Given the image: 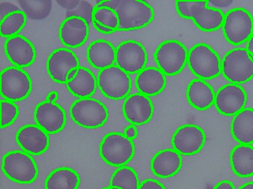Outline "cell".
<instances>
[{
    "label": "cell",
    "mask_w": 253,
    "mask_h": 189,
    "mask_svg": "<svg viewBox=\"0 0 253 189\" xmlns=\"http://www.w3.org/2000/svg\"><path fill=\"white\" fill-rule=\"evenodd\" d=\"M246 49L248 50L249 53L251 54L253 57V35L252 37L248 40L247 44H246Z\"/></svg>",
    "instance_id": "44"
},
{
    "label": "cell",
    "mask_w": 253,
    "mask_h": 189,
    "mask_svg": "<svg viewBox=\"0 0 253 189\" xmlns=\"http://www.w3.org/2000/svg\"><path fill=\"white\" fill-rule=\"evenodd\" d=\"M117 48L113 43L97 39L92 42L87 48V61L96 69L102 70L116 64Z\"/></svg>",
    "instance_id": "24"
},
{
    "label": "cell",
    "mask_w": 253,
    "mask_h": 189,
    "mask_svg": "<svg viewBox=\"0 0 253 189\" xmlns=\"http://www.w3.org/2000/svg\"><path fill=\"white\" fill-rule=\"evenodd\" d=\"M27 22V17L22 10L14 12L1 20L0 32L2 37H13L19 35Z\"/></svg>",
    "instance_id": "31"
},
{
    "label": "cell",
    "mask_w": 253,
    "mask_h": 189,
    "mask_svg": "<svg viewBox=\"0 0 253 189\" xmlns=\"http://www.w3.org/2000/svg\"><path fill=\"white\" fill-rule=\"evenodd\" d=\"M188 65L197 78L208 81L221 73L219 55L207 43H197L188 51Z\"/></svg>",
    "instance_id": "4"
},
{
    "label": "cell",
    "mask_w": 253,
    "mask_h": 189,
    "mask_svg": "<svg viewBox=\"0 0 253 189\" xmlns=\"http://www.w3.org/2000/svg\"><path fill=\"white\" fill-rule=\"evenodd\" d=\"M93 25L95 30H97L100 33L104 34V35H110V34H113L115 32L113 30H109V29L104 27V26H101V25L97 23V22H95V21H93Z\"/></svg>",
    "instance_id": "42"
},
{
    "label": "cell",
    "mask_w": 253,
    "mask_h": 189,
    "mask_svg": "<svg viewBox=\"0 0 253 189\" xmlns=\"http://www.w3.org/2000/svg\"><path fill=\"white\" fill-rule=\"evenodd\" d=\"M222 32L225 39L232 45L248 42L253 35V17L244 8H233L225 14Z\"/></svg>",
    "instance_id": "10"
},
{
    "label": "cell",
    "mask_w": 253,
    "mask_h": 189,
    "mask_svg": "<svg viewBox=\"0 0 253 189\" xmlns=\"http://www.w3.org/2000/svg\"><path fill=\"white\" fill-rule=\"evenodd\" d=\"M232 136L240 144H253V108H245L233 116L230 126Z\"/></svg>",
    "instance_id": "27"
},
{
    "label": "cell",
    "mask_w": 253,
    "mask_h": 189,
    "mask_svg": "<svg viewBox=\"0 0 253 189\" xmlns=\"http://www.w3.org/2000/svg\"><path fill=\"white\" fill-rule=\"evenodd\" d=\"M78 69H79V68H75V69H71V70L70 71L68 74H67V81H71V80H73V79L75 78V76L77 74Z\"/></svg>",
    "instance_id": "45"
},
{
    "label": "cell",
    "mask_w": 253,
    "mask_h": 189,
    "mask_svg": "<svg viewBox=\"0 0 253 189\" xmlns=\"http://www.w3.org/2000/svg\"><path fill=\"white\" fill-rule=\"evenodd\" d=\"M58 98H59V93L55 92V91H52V92L47 94L45 100L50 102H56Z\"/></svg>",
    "instance_id": "43"
},
{
    "label": "cell",
    "mask_w": 253,
    "mask_h": 189,
    "mask_svg": "<svg viewBox=\"0 0 253 189\" xmlns=\"http://www.w3.org/2000/svg\"><path fill=\"white\" fill-rule=\"evenodd\" d=\"M148 55L142 43L136 40H125L117 47L116 65L126 73L138 74L146 68Z\"/></svg>",
    "instance_id": "12"
},
{
    "label": "cell",
    "mask_w": 253,
    "mask_h": 189,
    "mask_svg": "<svg viewBox=\"0 0 253 189\" xmlns=\"http://www.w3.org/2000/svg\"><path fill=\"white\" fill-rule=\"evenodd\" d=\"M138 176L133 168L125 165L117 168L111 177L109 186L121 189H138L140 186Z\"/></svg>",
    "instance_id": "29"
},
{
    "label": "cell",
    "mask_w": 253,
    "mask_h": 189,
    "mask_svg": "<svg viewBox=\"0 0 253 189\" xmlns=\"http://www.w3.org/2000/svg\"><path fill=\"white\" fill-rule=\"evenodd\" d=\"M119 32L134 31L149 26L154 21V9L150 4L140 0H121L117 10Z\"/></svg>",
    "instance_id": "6"
},
{
    "label": "cell",
    "mask_w": 253,
    "mask_h": 189,
    "mask_svg": "<svg viewBox=\"0 0 253 189\" xmlns=\"http://www.w3.org/2000/svg\"><path fill=\"white\" fill-rule=\"evenodd\" d=\"M213 189H236L233 182L228 180L220 181L213 187Z\"/></svg>",
    "instance_id": "41"
},
{
    "label": "cell",
    "mask_w": 253,
    "mask_h": 189,
    "mask_svg": "<svg viewBox=\"0 0 253 189\" xmlns=\"http://www.w3.org/2000/svg\"><path fill=\"white\" fill-rule=\"evenodd\" d=\"M209 4H211L214 8L227 7L230 4H232V0H211L208 1Z\"/></svg>",
    "instance_id": "40"
},
{
    "label": "cell",
    "mask_w": 253,
    "mask_h": 189,
    "mask_svg": "<svg viewBox=\"0 0 253 189\" xmlns=\"http://www.w3.org/2000/svg\"><path fill=\"white\" fill-rule=\"evenodd\" d=\"M207 141L204 130L194 124L180 126L172 136V147L182 156L197 155L204 148Z\"/></svg>",
    "instance_id": "13"
},
{
    "label": "cell",
    "mask_w": 253,
    "mask_h": 189,
    "mask_svg": "<svg viewBox=\"0 0 253 189\" xmlns=\"http://www.w3.org/2000/svg\"><path fill=\"white\" fill-rule=\"evenodd\" d=\"M221 73L231 84L241 85L253 78V57L244 47L228 51L221 61Z\"/></svg>",
    "instance_id": "7"
},
{
    "label": "cell",
    "mask_w": 253,
    "mask_h": 189,
    "mask_svg": "<svg viewBox=\"0 0 253 189\" xmlns=\"http://www.w3.org/2000/svg\"><path fill=\"white\" fill-rule=\"evenodd\" d=\"M19 8L9 2H0V18L3 19L5 17L14 13V12L18 11Z\"/></svg>",
    "instance_id": "35"
},
{
    "label": "cell",
    "mask_w": 253,
    "mask_h": 189,
    "mask_svg": "<svg viewBox=\"0 0 253 189\" xmlns=\"http://www.w3.org/2000/svg\"><path fill=\"white\" fill-rule=\"evenodd\" d=\"M33 82L23 69L9 66L1 73V96L11 102L26 99L32 92Z\"/></svg>",
    "instance_id": "11"
},
{
    "label": "cell",
    "mask_w": 253,
    "mask_h": 189,
    "mask_svg": "<svg viewBox=\"0 0 253 189\" xmlns=\"http://www.w3.org/2000/svg\"><path fill=\"white\" fill-rule=\"evenodd\" d=\"M70 115L75 124L82 128L95 129L106 124L109 110L101 101L96 98H78L70 107Z\"/></svg>",
    "instance_id": "5"
},
{
    "label": "cell",
    "mask_w": 253,
    "mask_h": 189,
    "mask_svg": "<svg viewBox=\"0 0 253 189\" xmlns=\"http://www.w3.org/2000/svg\"><path fill=\"white\" fill-rule=\"evenodd\" d=\"M138 134V129H137L136 126H134V125L130 124L128 126H126L124 130V135L130 140L136 139Z\"/></svg>",
    "instance_id": "39"
},
{
    "label": "cell",
    "mask_w": 253,
    "mask_h": 189,
    "mask_svg": "<svg viewBox=\"0 0 253 189\" xmlns=\"http://www.w3.org/2000/svg\"><path fill=\"white\" fill-rule=\"evenodd\" d=\"M215 94L209 83L196 78L188 84L186 96L188 103L197 110H208L214 104Z\"/></svg>",
    "instance_id": "23"
},
{
    "label": "cell",
    "mask_w": 253,
    "mask_h": 189,
    "mask_svg": "<svg viewBox=\"0 0 253 189\" xmlns=\"http://www.w3.org/2000/svg\"><path fill=\"white\" fill-rule=\"evenodd\" d=\"M247 100V93L243 87L230 83L217 90L213 105L221 115L235 116L245 108Z\"/></svg>",
    "instance_id": "14"
},
{
    "label": "cell",
    "mask_w": 253,
    "mask_h": 189,
    "mask_svg": "<svg viewBox=\"0 0 253 189\" xmlns=\"http://www.w3.org/2000/svg\"><path fill=\"white\" fill-rule=\"evenodd\" d=\"M15 140L21 150L31 156H42L49 148V134L36 124L22 126L16 133Z\"/></svg>",
    "instance_id": "17"
},
{
    "label": "cell",
    "mask_w": 253,
    "mask_h": 189,
    "mask_svg": "<svg viewBox=\"0 0 253 189\" xmlns=\"http://www.w3.org/2000/svg\"><path fill=\"white\" fill-rule=\"evenodd\" d=\"M182 165V156L173 148L161 150L154 155L150 161L153 174L163 179L176 176L180 171Z\"/></svg>",
    "instance_id": "21"
},
{
    "label": "cell",
    "mask_w": 253,
    "mask_h": 189,
    "mask_svg": "<svg viewBox=\"0 0 253 189\" xmlns=\"http://www.w3.org/2000/svg\"><path fill=\"white\" fill-rule=\"evenodd\" d=\"M81 179L75 169L59 167L48 174L44 182L45 189H79Z\"/></svg>",
    "instance_id": "28"
},
{
    "label": "cell",
    "mask_w": 253,
    "mask_h": 189,
    "mask_svg": "<svg viewBox=\"0 0 253 189\" xmlns=\"http://www.w3.org/2000/svg\"><path fill=\"white\" fill-rule=\"evenodd\" d=\"M134 142L118 132L106 134L99 146L101 159L113 167H122L128 164L134 156Z\"/></svg>",
    "instance_id": "3"
},
{
    "label": "cell",
    "mask_w": 253,
    "mask_h": 189,
    "mask_svg": "<svg viewBox=\"0 0 253 189\" xmlns=\"http://www.w3.org/2000/svg\"><path fill=\"white\" fill-rule=\"evenodd\" d=\"M238 189H253V181L244 184Z\"/></svg>",
    "instance_id": "46"
},
{
    "label": "cell",
    "mask_w": 253,
    "mask_h": 189,
    "mask_svg": "<svg viewBox=\"0 0 253 189\" xmlns=\"http://www.w3.org/2000/svg\"><path fill=\"white\" fill-rule=\"evenodd\" d=\"M121 2V0H105V1H98L96 4V6L117 10Z\"/></svg>",
    "instance_id": "38"
},
{
    "label": "cell",
    "mask_w": 253,
    "mask_h": 189,
    "mask_svg": "<svg viewBox=\"0 0 253 189\" xmlns=\"http://www.w3.org/2000/svg\"><path fill=\"white\" fill-rule=\"evenodd\" d=\"M93 11H94V6L90 2H87L85 0H80L79 5L75 10L67 11L66 18L76 17V18H83L89 25L93 23Z\"/></svg>",
    "instance_id": "34"
},
{
    "label": "cell",
    "mask_w": 253,
    "mask_h": 189,
    "mask_svg": "<svg viewBox=\"0 0 253 189\" xmlns=\"http://www.w3.org/2000/svg\"><path fill=\"white\" fill-rule=\"evenodd\" d=\"M67 90L78 98H89L97 90V79L93 72L85 67L79 66L75 78L66 83Z\"/></svg>",
    "instance_id": "25"
},
{
    "label": "cell",
    "mask_w": 253,
    "mask_h": 189,
    "mask_svg": "<svg viewBox=\"0 0 253 189\" xmlns=\"http://www.w3.org/2000/svg\"><path fill=\"white\" fill-rule=\"evenodd\" d=\"M188 51L181 42L169 39L162 42L154 52V61L166 76L179 74L188 63Z\"/></svg>",
    "instance_id": "8"
},
{
    "label": "cell",
    "mask_w": 253,
    "mask_h": 189,
    "mask_svg": "<svg viewBox=\"0 0 253 189\" xmlns=\"http://www.w3.org/2000/svg\"><path fill=\"white\" fill-rule=\"evenodd\" d=\"M138 189H166V188L158 180L149 178V179L144 180L141 182Z\"/></svg>",
    "instance_id": "36"
},
{
    "label": "cell",
    "mask_w": 253,
    "mask_h": 189,
    "mask_svg": "<svg viewBox=\"0 0 253 189\" xmlns=\"http://www.w3.org/2000/svg\"><path fill=\"white\" fill-rule=\"evenodd\" d=\"M175 4L178 14L184 19L192 20L202 31L213 32L222 27L225 14L219 9L208 6V1H176Z\"/></svg>",
    "instance_id": "1"
},
{
    "label": "cell",
    "mask_w": 253,
    "mask_h": 189,
    "mask_svg": "<svg viewBox=\"0 0 253 189\" xmlns=\"http://www.w3.org/2000/svg\"><path fill=\"white\" fill-rule=\"evenodd\" d=\"M229 161L233 173L241 178L253 176V146L239 144L233 148Z\"/></svg>",
    "instance_id": "26"
},
{
    "label": "cell",
    "mask_w": 253,
    "mask_h": 189,
    "mask_svg": "<svg viewBox=\"0 0 253 189\" xmlns=\"http://www.w3.org/2000/svg\"><path fill=\"white\" fill-rule=\"evenodd\" d=\"M1 128H4L11 126L18 118L19 110L15 102L6 99H1Z\"/></svg>",
    "instance_id": "33"
},
{
    "label": "cell",
    "mask_w": 253,
    "mask_h": 189,
    "mask_svg": "<svg viewBox=\"0 0 253 189\" xmlns=\"http://www.w3.org/2000/svg\"><path fill=\"white\" fill-rule=\"evenodd\" d=\"M2 170L8 179L20 185L34 183L39 173L33 156L22 150L11 151L3 156Z\"/></svg>",
    "instance_id": "2"
},
{
    "label": "cell",
    "mask_w": 253,
    "mask_h": 189,
    "mask_svg": "<svg viewBox=\"0 0 253 189\" xmlns=\"http://www.w3.org/2000/svg\"><path fill=\"white\" fill-rule=\"evenodd\" d=\"M93 21L115 32H119V17L117 10L95 6Z\"/></svg>",
    "instance_id": "32"
},
{
    "label": "cell",
    "mask_w": 253,
    "mask_h": 189,
    "mask_svg": "<svg viewBox=\"0 0 253 189\" xmlns=\"http://www.w3.org/2000/svg\"><path fill=\"white\" fill-rule=\"evenodd\" d=\"M79 66L77 55L69 48L63 47L54 50L47 58L46 63L47 74L50 78L55 83L65 85L70 71Z\"/></svg>",
    "instance_id": "16"
},
{
    "label": "cell",
    "mask_w": 253,
    "mask_h": 189,
    "mask_svg": "<svg viewBox=\"0 0 253 189\" xmlns=\"http://www.w3.org/2000/svg\"><path fill=\"white\" fill-rule=\"evenodd\" d=\"M4 50L9 61L14 66L21 69L33 65L37 57L34 43L20 34L6 39Z\"/></svg>",
    "instance_id": "19"
},
{
    "label": "cell",
    "mask_w": 253,
    "mask_h": 189,
    "mask_svg": "<svg viewBox=\"0 0 253 189\" xmlns=\"http://www.w3.org/2000/svg\"><path fill=\"white\" fill-rule=\"evenodd\" d=\"M34 118L36 125L48 134L59 133L67 124L65 110L56 102H40L34 110Z\"/></svg>",
    "instance_id": "15"
},
{
    "label": "cell",
    "mask_w": 253,
    "mask_h": 189,
    "mask_svg": "<svg viewBox=\"0 0 253 189\" xmlns=\"http://www.w3.org/2000/svg\"><path fill=\"white\" fill-rule=\"evenodd\" d=\"M101 189H112V187L111 186H107V187L102 188Z\"/></svg>",
    "instance_id": "47"
},
{
    "label": "cell",
    "mask_w": 253,
    "mask_h": 189,
    "mask_svg": "<svg viewBox=\"0 0 253 189\" xmlns=\"http://www.w3.org/2000/svg\"><path fill=\"white\" fill-rule=\"evenodd\" d=\"M97 79L98 89L109 99L121 100L130 94L132 87L130 75L117 65L99 71Z\"/></svg>",
    "instance_id": "9"
},
{
    "label": "cell",
    "mask_w": 253,
    "mask_h": 189,
    "mask_svg": "<svg viewBox=\"0 0 253 189\" xmlns=\"http://www.w3.org/2000/svg\"><path fill=\"white\" fill-rule=\"evenodd\" d=\"M89 33V24L83 18L76 17L66 18L59 30L60 41L69 49L83 46L87 41Z\"/></svg>",
    "instance_id": "20"
},
{
    "label": "cell",
    "mask_w": 253,
    "mask_h": 189,
    "mask_svg": "<svg viewBox=\"0 0 253 189\" xmlns=\"http://www.w3.org/2000/svg\"><path fill=\"white\" fill-rule=\"evenodd\" d=\"M166 85V76L158 67H146L135 77V86L138 93L148 97L161 94Z\"/></svg>",
    "instance_id": "22"
},
{
    "label": "cell",
    "mask_w": 253,
    "mask_h": 189,
    "mask_svg": "<svg viewBox=\"0 0 253 189\" xmlns=\"http://www.w3.org/2000/svg\"><path fill=\"white\" fill-rule=\"evenodd\" d=\"M112 189H120V188H118V187H112Z\"/></svg>",
    "instance_id": "48"
},
{
    "label": "cell",
    "mask_w": 253,
    "mask_h": 189,
    "mask_svg": "<svg viewBox=\"0 0 253 189\" xmlns=\"http://www.w3.org/2000/svg\"><path fill=\"white\" fill-rule=\"evenodd\" d=\"M22 11L29 19L39 21L45 19L51 13V0H18Z\"/></svg>",
    "instance_id": "30"
},
{
    "label": "cell",
    "mask_w": 253,
    "mask_h": 189,
    "mask_svg": "<svg viewBox=\"0 0 253 189\" xmlns=\"http://www.w3.org/2000/svg\"><path fill=\"white\" fill-rule=\"evenodd\" d=\"M80 0H56V2L61 7L64 8L67 11L75 10L79 5Z\"/></svg>",
    "instance_id": "37"
},
{
    "label": "cell",
    "mask_w": 253,
    "mask_h": 189,
    "mask_svg": "<svg viewBox=\"0 0 253 189\" xmlns=\"http://www.w3.org/2000/svg\"><path fill=\"white\" fill-rule=\"evenodd\" d=\"M125 120L134 126H143L154 116V103L150 97L141 93H133L125 98L122 106Z\"/></svg>",
    "instance_id": "18"
}]
</instances>
